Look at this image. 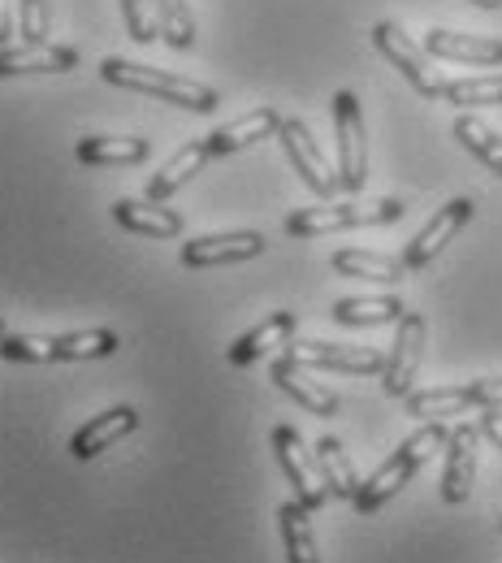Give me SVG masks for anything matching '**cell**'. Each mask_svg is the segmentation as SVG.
I'll use <instances>...</instances> for the list:
<instances>
[{
    "mask_svg": "<svg viewBox=\"0 0 502 563\" xmlns=\"http://www.w3.org/2000/svg\"><path fill=\"white\" fill-rule=\"evenodd\" d=\"M122 22H126L131 40H140V44L160 40V18H156L152 0H122Z\"/></svg>",
    "mask_w": 502,
    "mask_h": 563,
    "instance_id": "32",
    "label": "cell"
},
{
    "mask_svg": "<svg viewBox=\"0 0 502 563\" xmlns=\"http://www.w3.org/2000/svg\"><path fill=\"white\" fill-rule=\"evenodd\" d=\"M100 78L113 82V87H126V91H140L152 100H165V104H178V109H191V113H213L221 104L213 87L196 82V78H182V74H165L140 66V62H122V57H104L100 62Z\"/></svg>",
    "mask_w": 502,
    "mask_h": 563,
    "instance_id": "2",
    "label": "cell"
},
{
    "mask_svg": "<svg viewBox=\"0 0 502 563\" xmlns=\"http://www.w3.org/2000/svg\"><path fill=\"white\" fill-rule=\"evenodd\" d=\"M399 200H377V205H321V209H299L287 217V234L290 239H321V234H334V230H359V225H390L403 217Z\"/></svg>",
    "mask_w": 502,
    "mask_h": 563,
    "instance_id": "3",
    "label": "cell"
},
{
    "mask_svg": "<svg viewBox=\"0 0 502 563\" xmlns=\"http://www.w3.org/2000/svg\"><path fill=\"white\" fill-rule=\"evenodd\" d=\"M4 334H9V330H4V317H0V339H4Z\"/></svg>",
    "mask_w": 502,
    "mask_h": 563,
    "instance_id": "37",
    "label": "cell"
},
{
    "mask_svg": "<svg viewBox=\"0 0 502 563\" xmlns=\"http://www.w3.org/2000/svg\"><path fill=\"white\" fill-rule=\"evenodd\" d=\"M287 355L303 368H330V373H356V377H381L386 355L372 347H343V343H287Z\"/></svg>",
    "mask_w": 502,
    "mask_h": 563,
    "instance_id": "11",
    "label": "cell"
},
{
    "mask_svg": "<svg viewBox=\"0 0 502 563\" xmlns=\"http://www.w3.org/2000/svg\"><path fill=\"white\" fill-rule=\"evenodd\" d=\"M472 4H481V9H502V0H472Z\"/></svg>",
    "mask_w": 502,
    "mask_h": 563,
    "instance_id": "36",
    "label": "cell"
},
{
    "mask_svg": "<svg viewBox=\"0 0 502 563\" xmlns=\"http://www.w3.org/2000/svg\"><path fill=\"white\" fill-rule=\"evenodd\" d=\"M269 373H274V382L287 390L303 412H312V417H338V395H334L330 386H321V382L312 377V368L294 364L290 355H278Z\"/></svg>",
    "mask_w": 502,
    "mask_h": 563,
    "instance_id": "14",
    "label": "cell"
},
{
    "mask_svg": "<svg viewBox=\"0 0 502 563\" xmlns=\"http://www.w3.org/2000/svg\"><path fill=\"white\" fill-rule=\"evenodd\" d=\"M472 209H477V205H472V200H464V196H459V200H450V205L437 212L430 225L408 243L403 265H408V269H425V265H433V261L446 252V243H455V234L472 221Z\"/></svg>",
    "mask_w": 502,
    "mask_h": 563,
    "instance_id": "13",
    "label": "cell"
},
{
    "mask_svg": "<svg viewBox=\"0 0 502 563\" xmlns=\"http://www.w3.org/2000/svg\"><path fill=\"white\" fill-rule=\"evenodd\" d=\"M113 217H118V225H126L131 234H144V239H178L182 234V217L156 200H118Z\"/></svg>",
    "mask_w": 502,
    "mask_h": 563,
    "instance_id": "21",
    "label": "cell"
},
{
    "mask_svg": "<svg viewBox=\"0 0 502 563\" xmlns=\"http://www.w3.org/2000/svg\"><path fill=\"white\" fill-rule=\"evenodd\" d=\"M13 40V13H9V0H0V48Z\"/></svg>",
    "mask_w": 502,
    "mask_h": 563,
    "instance_id": "35",
    "label": "cell"
},
{
    "mask_svg": "<svg viewBox=\"0 0 502 563\" xmlns=\"http://www.w3.org/2000/svg\"><path fill=\"white\" fill-rule=\"evenodd\" d=\"M78 161L82 165H140V161H147V140H140V135H87V140H78Z\"/></svg>",
    "mask_w": 502,
    "mask_h": 563,
    "instance_id": "23",
    "label": "cell"
},
{
    "mask_svg": "<svg viewBox=\"0 0 502 563\" xmlns=\"http://www.w3.org/2000/svg\"><path fill=\"white\" fill-rule=\"evenodd\" d=\"M455 140L464 143L481 165H490V174H499L502 178V135L499 131H490L481 118L464 113V118H455Z\"/></svg>",
    "mask_w": 502,
    "mask_h": 563,
    "instance_id": "27",
    "label": "cell"
},
{
    "mask_svg": "<svg viewBox=\"0 0 502 563\" xmlns=\"http://www.w3.org/2000/svg\"><path fill=\"white\" fill-rule=\"evenodd\" d=\"M308 516H312V511H308L303 503H287V507L278 511V525H282V542H287L290 563H321V555H316V533H312Z\"/></svg>",
    "mask_w": 502,
    "mask_h": 563,
    "instance_id": "26",
    "label": "cell"
},
{
    "mask_svg": "<svg viewBox=\"0 0 502 563\" xmlns=\"http://www.w3.org/2000/svg\"><path fill=\"white\" fill-rule=\"evenodd\" d=\"M135 429H140V412H135V408H109L104 417L87 421L74 433L70 455L74 460H96V455H104L113 442H122V438L135 433Z\"/></svg>",
    "mask_w": 502,
    "mask_h": 563,
    "instance_id": "15",
    "label": "cell"
},
{
    "mask_svg": "<svg viewBox=\"0 0 502 563\" xmlns=\"http://www.w3.org/2000/svg\"><path fill=\"white\" fill-rule=\"evenodd\" d=\"M334 274H343V278H368V282H403L408 278V265H403V256L394 261V256H381V252H338L334 261Z\"/></svg>",
    "mask_w": 502,
    "mask_h": 563,
    "instance_id": "25",
    "label": "cell"
},
{
    "mask_svg": "<svg viewBox=\"0 0 502 563\" xmlns=\"http://www.w3.org/2000/svg\"><path fill=\"white\" fill-rule=\"evenodd\" d=\"M278 126H282V113L278 109H252V113H243V118H234V122H225L221 131L209 135V152L213 156H230V152H243V147H252V143L269 140V135H278Z\"/></svg>",
    "mask_w": 502,
    "mask_h": 563,
    "instance_id": "18",
    "label": "cell"
},
{
    "mask_svg": "<svg viewBox=\"0 0 502 563\" xmlns=\"http://www.w3.org/2000/svg\"><path fill=\"white\" fill-rule=\"evenodd\" d=\"M446 438H450V429H446L442 421H425V429H416V433H412V438H408V442H403V446H399V451H394L368 482H359L356 498H352L359 516H372L377 507H386L394 494L421 473V464L446 446Z\"/></svg>",
    "mask_w": 502,
    "mask_h": 563,
    "instance_id": "1",
    "label": "cell"
},
{
    "mask_svg": "<svg viewBox=\"0 0 502 563\" xmlns=\"http://www.w3.org/2000/svg\"><path fill=\"white\" fill-rule=\"evenodd\" d=\"M213 161V152H209V140L204 143H187V147H178L156 174H152V183H147V200H156V205H165L174 191H182L204 165Z\"/></svg>",
    "mask_w": 502,
    "mask_h": 563,
    "instance_id": "19",
    "label": "cell"
},
{
    "mask_svg": "<svg viewBox=\"0 0 502 563\" xmlns=\"http://www.w3.org/2000/svg\"><path fill=\"white\" fill-rule=\"evenodd\" d=\"M278 140L287 147L290 165H294V174L303 178V187L312 191V196H321V200H334L343 187H338V169L325 161V152H321V143L312 140V131L299 122V118H282V126H278Z\"/></svg>",
    "mask_w": 502,
    "mask_h": 563,
    "instance_id": "5",
    "label": "cell"
},
{
    "mask_svg": "<svg viewBox=\"0 0 502 563\" xmlns=\"http://www.w3.org/2000/svg\"><path fill=\"white\" fill-rule=\"evenodd\" d=\"M18 22H22L26 44H48V26H53L48 0H18Z\"/></svg>",
    "mask_w": 502,
    "mask_h": 563,
    "instance_id": "33",
    "label": "cell"
},
{
    "mask_svg": "<svg viewBox=\"0 0 502 563\" xmlns=\"http://www.w3.org/2000/svg\"><path fill=\"white\" fill-rule=\"evenodd\" d=\"M265 234L260 230H225V234H204L182 243V265L187 269H216V265H238V261H256L265 252Z\"/></svg>",
    "mask_w": 502,
    "mask_h": 563,
    "instance_id": "10",
    "label": "cell"
},
{
    "mask_svg": "<svg viewBox=\"0 0 502 563\" xmlns=\"http://www.w3.org/2000/svg\"><path fill=\"white\" fill-rule=\"evenodd\" d=\"M122 347L113 330H78V334H57V360H104Z\"/></svg>",
    "mask_w": 502,
    "mask_h": 563,
    "instance_id": "30",
    "label": "cell"
},
{
    "mask_svg": "<svg viewBox=\"0 0 502 563\" xmlns=\"http://www.w3.org/2000/svg\"><path fill=\"white\" fill-rule=\"evenodd\" d=\"M274 451H278V464L287 473V482L294 486V503H303L308 511L325 507V482H321V464H316V451L303 446V438L290 429V424H278L274 429Z\"/></svg>",
    "mask_w": 502,
    "mask_h": 563,
    "instance_id": "9",
    "label": "cell"
},
{
    "mask_svg": "<svg viewBox=\"0 0 502 563\" xmlns=\"http://www.w3.org/2000/svg\"><path fill=\"white\" fill-rule=\"evenodd\" d=\"M294 312H269V321H260L256 330H247L243 339H234V347H230V364H256V360H265L269 352H278V347H287L290 334H294Z\"/></svg>",
    "mask_w": 502,
    "mask_h": 563,
    "instance_id": "20",
    "label": "cell"
},
{
    "mask_svg": "<svg viewBox=\"0 0 502 563\" xmlns=\"http://www.w3.org/2000/svg\"><path fill=\"white\" fill-rule=\"evenodd\" d=\"M334 135H338V187L359 196L368 183V140H364V113L356 91L334 96Z\"/></svg>",
    "mask_w": 502,
    "mask_h": 563,
    "instance_id": "4",
    "label": "cell"
},
{
    "mask_svg": "<svg viewBox=\"0 0 502 563\" xmlns=\"http://www.w3.org/2000/svg\"><path fill=\"white\" fill-rule=\"evenodd\" d=\"M425 53L442 62H464V66H502V40L490 35H459V31H430Z\"/></svg>",
    "mask_w": 502,
    "mask_h": 563,
    "instance_id": "16",
    "label": "cell"
},
{
    "mask_svg": "<svg viewBox=\"0 0 502 563\" xmlns=\"http://www.w3.org/2000/svg\"><path fill=\"white\" fill-rule=\"evenodd\" d=\"M481 433H486V438L502 451V408H486V417H481Z\"/></svg>",
    "mask_w": 502,
    "mask_h": 563,
    "instance_id": "34",
    "label": "cell"
},
{
    "mask_svg": "<svg viewBox=\"0 0 502 563\" xmlns=\"http://www.w3.org/2000/svg\"><path fill=\"white\" fill-rule=\"evenodd\" d=\"M421 352H425V317L403 312L394 343L386 352V368H381V386L390 399H408L416 390V373H421Z\"/></svg>",
    "mask_w": 502,
    "mask_h": 563,
    "instance_id": "7",
    "label": "cell"
},
{
    "mask_svg": "<svg viewBox=\"0 0 502 563\" xmlns=\"http://www.w3.org/2000/svg\"><path fill=\"white\" fill-rule=\"evenodd\" d=\"M442 100H446V104H459V109L502 104V74H486V78H455V82H442Z\"/></svg>",
    "mask_w": 502,
    "mask_h": 563,
    "instance_id": "28",
    "label": "cell"
},
{
    "mask_svg": "<svg viewBox=\"0 0 502 563\" xmlns=\"http://www.w3.org/2000/svg\"><path fill=\"white\" fill-rule=\"evenodd\" d=\"M468 408H502V377L490 382H468V386H437V390H412L408 395V412L425 417V421H442Z\"/></svg>",
    "mask_w": 502,
    "mask_h": 563,
    "instance_id": "8",
    "label": "cell"
},
{
    "mask_svg": "<svg viewBox=\"0 0 502 563\" xmlns=\"http://www.w3.org/2000/svg\"><path fill=\"white\" fill-rule=\"evenodd\" d=\"M0 355L13 364H57V339L48 334H4Z\"/></svg>",
    "mask_w": 502,
    "mask_h": 563,
    "instance_id": "31",
    "label": "cell"
},
{
    "mask_svg": "<svg viewBox=\"0 0 502 563\" xmlns=\"http://www.w3.org/2000/svg\"><path fill=\"white\" fill-rule=\"evenodd\" d=\"M156 18H160V35L169 48H191L196 44V13L187 0H152Z\"/></svg>",
    "mask_w": 502,
    "mask_h": 563,
    "instance_id": "29",
    "label": "cell"
},
{
    "mask_svg": "<svg viewBox=\"0 0 502 563\" xmlns=\"http://www.w3.org/2000/svg\"><path fill=\"white\" fill-rule=\"evenodd\" d=\"M477 446H481V424H455L446 438V468H442V498L464 503L477 486Z\"/></svg>",
    "mask_w": 502,
    "mask_h": 563,
    "instance_id": "12",
    "label": "cell"
},
{
    "mask_svg": "<svg viewBox=\"0 0 502 563\" xmlns=\"http://www.w3.org/2000/svg\"><path fill=\"white\" fill-rule=\"evenodd\" d=\"M408 308H403V299L399 295H368V299H338L334 303V321L338 325H352V330H364V325H399V317H403Z\"/></svg>",
    "mask_w": 502,
    "mask_h": 563,
    "instance_id": "22",
    "label": "cell"
},
{
    "mask_svg": "<svg viewBox=\"0 0 502 563\" xmlns=\"http://www.w3.org/2000/svg\"><path fill=\"white\" fill-rule=\"evenodd\" d=\"M372 44H377V53L403 74L425 100H442V78L433 74L430 53H425L416 40H408L399 22H377V26H372Z\"/></svg>",
    "mask_w": 502,
    "mask_h": 563,
    "instance_id": "6",
    "label": "cell"
},
{
    "mask_svg": "<svg viewBox=\"0 0 502 563\" xmlns=\"http://www.w3.org/2000/svg\"><path fill=\"white\" fill-rule=\"evenodd\" d=\"M78 66V48L66 44H4L0 48V78L9 74H66Z\"/></svg>",
    "mask_w": 502,
    "mask_h": 563,
    "instance_id": "17",
    "label": "cell"
},
{
    "mask_svg": "<svg viewBox=\"0 0 502 563\" xmlns=\"http://www.w3.org/2000/svg\"><path fill=\"white\" fill-rule=\"evenodd\" d=\"M316 464H321V482H325V490L330 498H356L359 490V473L356 464H352V455H347V446L338 442V438H321L316 442Z\"/></svg>",
    "mask_w": 502,
    "mask_h": 563,
    "instance_id": "24",
    "label": "cell"
}]
</instances>
